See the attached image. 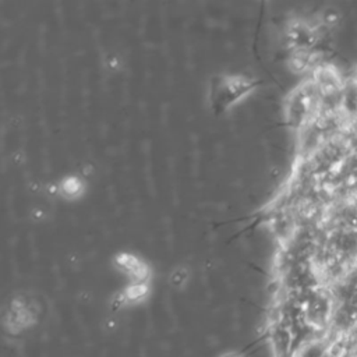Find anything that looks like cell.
Instances as JSON below:
<instances>
[{"label": "cell", "instance_id": "cell-1", "mask_svg": "<svg viewBox=\"0 0 357 357\" xmlns=\"http://www.w3.org/2000/svg\"><path fill=\"white\" fill-rule=\"evenodd\" d=\"M117 265L126 273L132 276L135 283L137 282H144V279L146 278V266L132 255H126V254L120 255L117 258Z\"/></svg>", "mask_w": 357, "mask_h": 357}, {"label": "cell", "instance_id": "cell-2", "mask_svg": "<svg viewBox=\"0 0 357 357\" xmlns=\"http://www.w3.org/2000/svg\"><path fill=\"white\" fill-rule=\"evenodd\" d=\"M146 293H148V287H146V284L144 282L132 283L121 294L120 304H124V303H138V301H141L146 296Z\"/></svg>", "mask_w": 357, "mask_h": 357}, {"label": "cell", "instance_id": "cell-3", "mask_svg": "<svg viewBox=\"0 0 357 357\" xmlns=\"http://www.w3.org/2000/svg\"><path fill=\"white\" fill-rule=\"evenodd\" d=\"M60 190L63 191V194L66 197H74V195L79 194L81 183L77 178H67L66 181H63Z\"/></svg>", "mask_w": 357, "mask_h": 357}, {"label": "cell", "instance_id": "cell-4", "mask_svg": "<svg viewBox=\"0 0 357 357\" xmlns=\"http://www.w3.org/2000/svg\"><path fill=\"white\" fill-rule=\"evenodd\" d=\"M187 279V275H185V272L184 271H176L174 273H173V276H172V282H173V284H176V286H181V283L184 282Z\"/></svg>", "mask_w": 357, "mask_h": 357}, {"label": "cell", "instance_id": "cell-5", "mask_svg": "<svg viewBox=\"0 0 357 357\" xmlns=\"http://www.w3.org/2000/svg\"><path fill=\"white\" fill-rule=\"evenodd\" d=\"M219 357H244V356L241 353H237V351H227V353L220 354Z\"/></svg>", "mask_w": 357, "mask_h": 357}, {"label": "cell", "instance_id": "cell-6", "mask_svg": "<svg viewBox=\"0 0 357 357\" xmlns=\"http://www.w3.org/2000/svg\"><path fill=\"white\" fill-rule=\"evenodd\" d=\"M273 357H289V354H275Z\"/></svg>", "mask_w": 357, "mask_h": 357}]
</instances>
